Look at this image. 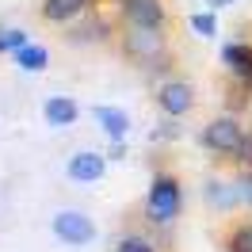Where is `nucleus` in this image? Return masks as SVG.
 I'll use <instances>...</instances> for the list:
<instances>
[{"instance_id": "nucleus-1", "label": "nucleus", "mask_w": 252, "mask_h": 252, "mask_svg": "<svg viewBox=\"0 0 252 252\" xmlns=\"http://www.w3.org/2000/svg\"><path fill=\"white\" fill-rule=\"evenodd\" d=\"M180 206H184V188L176 176H157L153 188L145 195V218L153 225H168L172 218H180Z\"/></svg>"}, {"instance_id": "nucleus-2", "label": "nucleus", "mask_w": 252, "mask_h": 252, "mask_svg": "<svg viewBox=\"0 0 252 252\" xmlns=\"http://www.w3.org/2000/svg\"><path fill=\"white\" fill-rule=\"evenodd\" d=\"M50 229L54 237L69 245V249H80V245H92L95 241V221L84 214V210H58L54 218H50Z\"/></svg>"}, {"instance_id": "nucleus-3", "label": "nucleus", "mask_w": 252, "mask_h": 252, "mask_svg": "<svg viewBox=\"0 0 252 252\" xmlns=\"http://www.w3.org/2000/svg\"><path fill=\"white\" fill-rule=\"evenodd\" d=\"M245 138V126L237 123V119H214V123L203 130V145L210 153H237V145Z\"/></svg>"}, {"instance_id": "nucleus-4", "label": "nucleus", "mask_w": 252, "mask_h": 252, "mask_svg": "<svg viewBox=\"0 0 252 252\" xmlns=\"http://www.w3.org/2000/svg\"><path fill=\"white\" fill-rule=\"evenodd\" d=\"M65 176H69L73 184H99V180L107 176V157H103V153H92V149H80V153L69 157Z\"/></svg>"}, {"instance_id": "nucleus-5", "label": "nucleus", "mask_w": 252, "mask_h": 252, "mask_svg": "<svg viewBox=\"0 0 252 252\" xmlns=\"http://www.w3.org/2000/svg\"><path fill=\"white\" fill-rule=\"evenodd\" d=\"M157 103L168 119H180V115H188L195 107V88H191L188 80H164L160 92H157Z\"/></svg>"}, {"instance_id": "nucleus-6", "label": "nucleus", "mask_w": 252, "mask_h": 252, "mask_svg": "<svg viewBox=\"0 0 252 252\" xmlns=\"http://www.w3.org/2000/svg\"><path fill=\"white\" fill-rule=\"evenodd\" d=\"M160 50H164V38H160V27H138V23H130V34H126V54L130 58H157Z\"/></svg>"}, {"instance_id": "nucleus-7", "label": "nucleus", "mask_w": 252, "mask_h": 252, "mask_svg": "<svg viewBox=\"0 0 252 252\" xmlns=\"http://www.w3.org/2000/svg\"><path fill=\"white\" fill-rule=\"evenodd\" d=\"M42 115H46V123L54 126V130H65V126H73L80 119V103L73 95H50Z\"/></svg>"}, {"instance_id": "nucleus-8", "label": "nucleus", "mask_w": 252, "mask_h": 252, "mask_svg": "<svg viewBox=\"0 0 252 252\" xmlns=\"http://www.w3.org/2000/svg\"><path fill=\"white\" fill-rule=\"evenodd\" d=\"M123 4V12L130 23H138V27H160L164 23V8H160V0H119Z\"/></svg>"}, {"instance_id": "nucleus-9", "label": "nucleus", "mask_w": 252, "mask_h": 252, "mask_svg": "<svg viewBox=\"0 0 252 252\" xmlns=\"http://www.w3.org/2000/svg\"><path fill=\"white\" fill-rule=\"evenodd\" d=\"M92 115H95L99 130L107 134L111 142H123L126 134H130V115H126L123 107H107V103H99V107H95Z\"/></svg>"}, {"instance_id": "nucleus-10", "label": "nucleus", "mask_w": 252, "mask_h": 252, "mask_svg": "<svg viewBox=\"0 0 252 252\" xmlns=\"http://www.w3.org/2000/svg\"><path fill=\"white\" fill-rule=\"evenodd\" d=\"M221 62L252 88V46H245V42H225V46H221Z\"/></svg>"}, {"instance_id": "nucleus-11", "label": "nucleus", "mask_w": 252, "mask_h": 252, "mask_svg": "<svg viewBox=\"0 0 252 252\" xmlns=\"http://www.w3.org/2000/svg\"><path fill=\"white\" fill-rule=\"evenodd\" d=\"M92 8V0H46L42 4V19H50V23H69V19L84 16Z\"/></svg>"}, {"instance_id": "nucleus-12", "label": "nucleus", "mask_w": 252, "mask_h": 252, "mask_svg": "<svg viewBox=\"0 0 252 252\" xmlns=\"http://www.w3.org/2000/svg\"><path fill=\"white\" fill-rule=\"evenodd\" d=\"M206 199L218 206V210H233V206L245 203L241 184H221V180H210V184H206Z\"/></svg>"}, {"instance_id": "nucleus-13", "label": "nucleus", "mask_w": 252, "mask_h": 252, "mask_svg": "<svg viewBox=\"0 0 252 252\" xmlns=\"http://www.w3.org/2000/svg\"><path fill=\"white\" fill-rule=\"evenodd\" d=\"M16 65L23 69V73H42L50 65V50L46 46H34V42H27V46L16 50Z\"/></svg>"}, {"instance_id": "nucleus-14", "label": "nucleus", "mask_w": 252, "mask_h": 252, "mask_svg": "<svg viewBox=\"0 0 252 252\" xmlns=\"http://www.w3.org/2000/svg\"><path fill=\"white\" fill-rule=\"evenodd\" d=\"M103 31H107L103 19H88V23H80V27L69 31V42H95V38H103Z\"/></svg>"}, {"instance_id": "nucleus-15", "label": "nucleus", "mask_w": 252, "mask_h": 252, "mask_svg": "<svg viewBox=\"0 0 252 252\" xmlns=\"http://www.w3.org/2000/svg\"><path fill=\"white\" fill-rule=\"evenodd\" d=\"M19 46H27V31L23 27H0V54H16Z\"/></svg>"}, {"instance_id": "nucleus-16", "label": "nucleus", "mask_w": 252, "mask_h": 252, "mask_svg": "<svg viewBox=\"0 0 252 252\" xmlns=\"http://www.w3.org/2000/svg\"><path fill=\"white\" fill-rule=\"evenodd\" d=\"M191 31L203 34V38H214V34H218V19H214V8H206V12H195V16H191Z\"/></svg>"}, {"instance_id": "nucleus-17", "label": "nucleus", "mask_w": 252, "mask_h": 252, "mask_svg": "<svg viewBox=\"0 0 252 252\" xmlns=\"http://www.w3.org/2000/svg\"><path fill=\"white\" fill-rule=\"evenodd\" d=\"M229 249L233 252H252V225H237L229 237Z\"/></svg>"}, {"instance_id": "nucleus-18", "label": "nucleus", "mask_w": 252, "mask_h": 252, "mask_svg": "<svg viewBox=\"0 0 252 252\" xmlns=\"http://www.w3.org/2000/svg\"><path fill=\"white\" fill-rule=\"evenodd\" d=\"M115 252H157V249H153V241H145V237L134 233V237H123Z\"/></svg>"}, {"instance_id": "nucleus-19", "label": "nucleus", "mask_w": 252, "mask_h": 252, "mask_svg": "<svg viewBox=\"0 0 252 252\" xmlns=\"http://www.w3.org/2000/svg\"><path fill=\"white\" fill-rule=\"evenodd\" d=\"M233 157L241 160V164H249V168H252V134H245V138H241V145H237Z\"/></svg>"}, {"instance_id": "nucleus-20", "label": "nucleus", "mask_w": 252, "mask_h": 252, "mask_svg": "<svg viewBox=\"0 0 252 252\" xmlns=\"http://www.w3.org/2000/svg\"><path fill=\"white\" fill-rule=\"evenodd\" d=\"M237 184H241V195H245V203L252 206V172H249V176H241Z\"/></svg>"}, {"instance_id": "nucleus-21", "label": "nucleus", "mask_w": 252, "mask_h": 252, "mask_svg": "<svg viewBox=\"0 0 252 252\" xmlns=\"http://www.w3.org/2000/svg\"><path fill=\"white\" fill-rule=\"evenodd\" d=\"M206 8H214V12H221V8H233L237 0H203Z\"/></svg>"}]
</instances>
